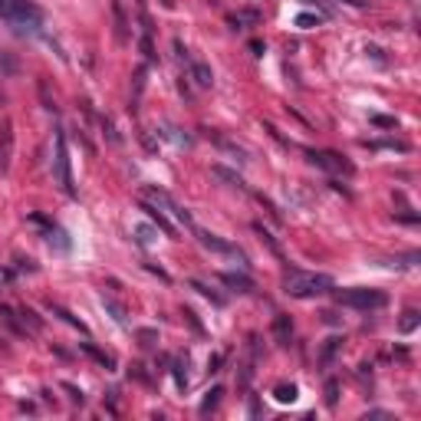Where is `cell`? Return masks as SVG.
Listing matches in <instances>:
<instances>
[{"mask_svg":"<svg viewBox=\"0 0 421 421\" xmlns=\"http://www.w3.org/2000/svg\"><path fill=\"white\" fill-rule=\"evenodd\" d=\"M333 286L336 284L329 274H310V270H296V266H290L284 274V293L293 300H313V296L329 293Z\"/></svg>","mask_w":421,"mask_h":421,"instance_id":"obj_1","label":"cell"},{"mask_svg":"<svg viewBox=\"0 0 421 421\" xmlns=\"http://www.w3.org/2000/svg\"><path fill=\"white\" fill-rule=\"evenodd\" d=\"M0 20H7L14 30L36 33L43 26V7H36L33 0H0Z\"/></svg>","mask_w":421,"mask_h":421,"instance_id":"obj_2","label":"cell"},{"mask_svg":"<svg viewBox=\"0 0 421 421\" xmlns=\"http://www.w3.org/2000/svg\"><path fill=\"white\" fill-rule=\"evenodd\" d=\"M53 178L66 194H76V184H73V168H69V148H66V132L56 129L53 135Z\"/></svg>","mask_w":421,"mask_h":421,"instance_id":"obj_3","label":"cell"},{"mask_svg":"<svg viewBox=\"0 0 421 421\" xmlns=\"http://www.w3.org/2000/svg\"><path fill=\"white\" fill-rule=\"evenodd\" d=\"M336 300L343 306H353V310H382V306H388V293L369 290V286H353V290H339Z\"/></svg>","mask_w":421,"mask_h":421,"instance_id":"obj_4","label":"cell"},{"mask_svg":"<svg viewBox=\"0 0 421 421\" xmlns=\"http://www.w3.org/2000/svg\"><path fill=\"white\" fill-rule=\"evenodd\" d=\"M142 198H145V201H152V204H155V207H162V211H168V214H172L178 224H184L188 231L194 227V217H191V211H188V207H181L178 201H175V198H172V194H168L165 188H158V184H145V188H142Z\"/></svg>","mask_w":421,"mask_h":421,"instance_id":"obj_5","label":"cell"},{"mask_svg":"<svg viewBox=\"0 0 421 421\" xmlns=\"http://www.w3.org/2000/svg\"><path fill=\"white\" fill-rule=\"evenodd\" d=\"M306 158H310V165H316V168H323V172H333V175H349L355 172L353 162H345L339 152H316V148H306Z\"/></svg>","mask_w":421,"mask_h":421,"instance_id":"obj_6","label":"cell"},{"mask_svg":"<svg viewBox=\"0 0 421 421\" xmlns=\"http://www.w3.org/2000/svg\"><path fill=\"white\" fill-rule=\"evenodd\" d=\"M191 231L198 234V241L204 244L207 250H214V254H224V257H237L241 264H247V257H244V250H241V247H234L231 241H224V237H217V234H211V231H201L198 224H194Z\"/></svg>","mask_w":421,"mask_h":421,"instance_id":"obj_7","label":"cell"},{"mask_svg":"<svg viewBox=\"0 0 421 421\" xmlns=\"http://www.w3.org/2000/svg\"><path fill=\"white\" fill-rule=\"evenodd\" d=\"M30 221H33V224H40V227H43V234H46V241H50V244H56V250H63V254H66V250H69V237H66V231H63L60 224L46 221L43 214H30Z\"/></svg>","mask_w":421,"mask_h":421,"instance_id":"obj_8","label":"cell"},{"mask_svg":"<svg viewBox=\"0 0 421 421\" xmlns=\"http://www.w3.org/2000/svg\"><path fill=\"white\" fill-rule=\"evenodd\" d=\"M10 155H14V122L4 119V125H0V175L10 168Z\"/></svg>","mask_w":421,"mask_h":421,"instance_id":"obj_9","label":"cell"},{"mask_svg":"<svg viewBox=\"0 0 421 421\" xmlns=\"http://www.w3.org/2000/svg\"><path fill=\"white\" fill-rule=\"evenodd\" d=\"M142 211H145V214L152 217V221H155L158 227H162V231H165V237H172V241H178V227H175V224L168 221V217H165V211H162V207H155L152 201H145V198H142Z\"/></svg>","mask_w":421,"mask_h":421,"instance_id":"obj_10","label":"cell"},{"mask_svg":"<svg viewBox=\"0 0 421 421\" xmlns=\"http://www.w3.org/2000/svg\"><path fill=\"white\" fill-rule=\"evenodd\" d=\"M191 79H194L201 89H211V86H214V73H211V66H207V63H201V60L191 63Z\"/></svg>","mask_w":421,"mask_h":421,"instance_id":"obj_11","label":"cell"},{"mask_svg":"<svg viewBox=\"0 0 421 421\" xmlns=\"http://www.w3.org/2000/svg\"><path fill=\"white\" fill-rule=\"evenodd\" d=\"M290 336H293V319L286 316V313H280V316L274 319V339L280 345H290Z\"/></svg>","mask_w":421,"mask_h":421,"instance_id":"obj_12","label":"cell"},{"mask_svg":"<svg viewBox=\"0 0 421 421\" xmlns=\"http://www.w3.org/2000/svg\"><path fill=\"white\" fill-rule=\"evenodd\" d=\"M221 284L237 293H254V280L247 274H221Z\"/></svg>","mask_w":421,"mask_h":421,"instance_id":"obj_13","label":"cell"},{"mask_svg":"<svg viewBox=\"0 0 421 421\" xmlns=\"http://www.w3.org/2000/svg\"><path fill=\"white\" fill-rule=\"evenodd\" d=\"M112 17H115V40L125 43L129 40V20H125V10H122L119 0H112Z\"/></svg>","mask_w":421,"mask_h":421,"instance_id":"obj_14","label":"cell"},{"mask_svg":"<svg viewBox=\"0 0 421 421\" xmlns=\"http://www.w3.org/2000/svg\"><path fill=\"white\" fill-rule=\"evenodd\" d=\"M46 310H50V313H56V316H60L63 323H69V326H76L79 333H86V323H83V319H76V316H73V313H69V310H63L60 303H46Z\"/></svg>","mask_w":421,"mask_h":421,"instance_id":"obj_15","label":"cell"},{"mask_svg":"<svg viewBox=\"0 0 421 421\" xmlns=\"http://www.w3.org/2000/svg\"><path fill=\"white\" fill-rule=\"evenodd\" d=\"M17 73H20L17 56L7 50H0V76H17Z\"/></svg>","mask_w":421,"mask_h":421,"instance_id":"obj_16","label":"cell"},{"mask_svg":"<svg viewBox=\"0 0 421 421\" xmlns=\"http://www.w3.org/2000/svg\"><path fill=\"white\" fill-rule=\"evenodd\" d=\"M221 395H224V388H221V385H214V388H211V392L204 395V402H201L198 415H211V412H214L217 405H221Z\"/></svg>","mask_w":421,"mask_h":421,"instance_id":"obj_17","label":"cell"},{"mask_svg":"<svg viewBox=\"0 0 421 421\" xmlns=\"http://www.w3.org/2000/svg\"><path fill=\"white\" fill-rule=\"evenodd\" d=\"M418 323H421V316H418V310H405V316H402V323H398V333H402V336H408V333H415V329H418Z\"/></svg>","mask_w":421,"mask_h":421,"instance_id":"obj_18","label":"cell"},{"mask_svg":"<svg viewBox=\"0 0 421 421\" xmlns=\"http://www.w3.org/2000/svg\"><path fill=\"white\" fill-rule=\"evenodd\" d=\"M254 231H257L260 234V237H264V244H266V247H270V254H274V257H284V250H280V244H276L274 241V234H270V231H266V227H264V224H254Z\"/></svg>","mask_w":421,"mask_h":421,"instance_id":"obj_19","label":"cell"},{"mask_svg":"<svg viewBox=\"0 0 421 421\" xmlns=\"http://www.w3.org/2000/svg\"><path fill=\"white\" fill-rule=\"evenodd\" d=\"M191 290H198L201 296H207V300L214 303V306H224V296H221V293H214L207 284H201V280H191Z\"/></svg>","mask_w":421,"mask_h":421,"instance_id":"obj_20","label":"cell"},{"mask_svg":"<svg viewBox=\"0 0 421 421\" xmlns=\"http://www.w3.org/2000/svg\"><path fill=\"white\" fill-rule=\"evenodd\" d=\"M83 349H86V353H89V355H93V359H95V362H99V365H105V369H112V365H115V359H112V355H109V353H103V349H95V345H93V343H83Z\"/></svg>","mask_w":421,"mask_h":421,"instance_id":"obj_21","label":"cell"},{"mask_svg":"<svg viewBox=\"0 0 421 421\" xmlns=\"http://www.w3.org/2000/svg\"><path fill=\"white\" fill-rule=\"evenodd\" d=\"M244 20H250V24H257L260 20V10H244V14H234V17H227V24L234 26V30H241Z\"/></svg>","mask_w":421,"mask_h":421,"instance_id":"obj_22","label":"cell"},{"mask_svg":"<svg viewBox=\"0 0 421 421\" xmlns=\"http://www.w3.org/2000/svg\"><path fill=\"white\" fill-rule=\"evenodd\" d=\"M296 395H300V388H296V385H276L274 388L276 402H296Z\"/></svg>","mask_w":421,"mask_h":421,"instance_id":"obj_23","label":"cell"},{"mask_svg":"<svg viewBox=\"0 0 421 421\" xmlns=\"http://www.w3.org/2000/svg\"><path fill=\"white\" fill-rule=\"evenodd\" d=\"M0 316H4V323H7L14 333H20V336L26 333V326H20V323H17V310H10V306H0Z\"/></svg>","mask_w":421,"mask_h":421,"instance_id":"obj_24","label":"cell"},{"mask_svg":"<svg viewBox=\"0 0 421 421\" xmlns=\"http://www.w3.org/2000/svg\"><path fill=\"white\" fill-rule=\"evenodd\" d=\"M369 122H372V125H378V129H398V119H395V115H378V112H372Z\"/></svg>","mask_w":421,"mask_h":421,"instance_id":"obj_25","label":"cell"},{"mask_svg":"<svg viewBox=\"0 0 421 421\" xmlns=\"http://www.w3.org/2000/svg\"><path fill=\"white\" fill-rule=\"evenodd\" d=\"M214 175L217 178H224V181H231V184H237V188H244V178L237 172H227L224 165H214Z\"/></svg>","mask_w":421,"mask_h":421,"instance_id":"obj_26","label":"cell"},{"mask_svg":"<svg viewBox=\"0 0 421 421\" xmlns=\"http://www.w3.org/2000/svg\"><path fill=\"white\" fill-rule=\"evenodd\" d=\"M172 372H175V385L184 392V388H188V372H184V362H175Z\"/></svg>","mask_w":421,"mask_h":421,"instance_id":"obj_27","label":"cell"},{"mask_svg":"<svg viewBox=\"0 0 421 421\" xmlns=\"http://www.w3.org/2000/svg\"><path fill=\"white\" fill-rule=\"evenodd\" d=\"M20 316H24V323H30V329H43V319L36 316L33 310H30V306H24V310H17Z\"/></svg>","mask_w":421,"mask_h":421,"instance_id":"obj_28","label":"cell"},{"mask_svg":"<svg viewBox=\"0 0 421 421\" xmlns=\"http://www.w3.org/2000/svg\"><path fill=\"white\" fill-rule=\"evenodd\" d=\"M63 392H69V402H76V405H83V402H86V395H83V388L69 385V382H63Z\"/></svg>","mask_w":421,"mask_h":421,"instance_id":"obj_29","label":"cell"},{"mask_svg":"<svg viewBox=\"0 0 421 421\" xmlns=\"http://www.w3.org/2000/svg\"><path fill=\"white\" fill-rule=\"evenodd\" d=\"M336 402H339V385L329 378V382H326V405H329V408H336Z\"/></svg>","mask_w":421,"mask_h":421,"instance_id":"obj_30","label":"cell"},{"mask_svg":"<svg viewBox=\"0 0 421 421\" xmlns=\"http://www.w3.org/2000/svg\"><path fill=\"white\" fill-rule=\"evenodd\" d=\"M142 53H145V60H155V46H152V33H142Z\"/></svg>","mask_w":421,"mask_h":421,"instance_id":"obj_31","label":"cell"},{"mask_svg":"<svg viewBox=\"0 0 421 421\" xmlns=\"http://www.w3.org/2000/svg\"><path fill=\"white\" fill-rule=\"evenodd\" d=\"M296 26H303V30H310V26H319V17H313V14H300V17H296Z\"/></svg>","mask_w":421,"mask_h":421,"instance_id":"obj_32","label":"cell"},{"mask_svg":"<svg viewBox=\"0 0 421 421\" xmlns=\"http://www.w3.org/2000/svg\"><path fill=\"white\" fill-rule=\"evenodd\" d=\"M103 303H105V310H109L112 316H115V323H125V313H122V306H115V303L105 300V296H103Z\"/></svg>","mask_w":421,"mask_h":421,"instance_id":"obj_33","label":"cell"},{"mask_svg":"<svg viewBox=\"0 0 421 421\" xmlns=\"http://www.w3.org/2000/svg\"><path fill=\"white\" fill-rule=\"evenodd\" d=\"M339 345H343V339H329V343H326V349H323V362H329V359H333Z\"/></svg>","mask_w":421,"mask_h":421,"instance_id":"obj_34","label":"cell"},{"mask_svg":"<svg viewBox=\"0 0 421 421\" xmlns=\"http://www.w3.org/2000/svg\"><path fill=\"white\" fill-rule=\"evenodd\" d=\"M138 339H142V345H155L158 333L155 329H138Z\"/></svg>","mask_w":421,"mask_h":421,"instance_id":"obj_35","label":"cell"},{"mask_svg":"<svg viewBox=\"0 0 421 421\" xmlns=\"http://www.w3.org/2000/svg\"><path fill=\"white\" fill-rule=\"evenodd\" d=\"M138 244H148V241H152V227H138Z\"/></svg>","mask_w":421,"mask_h":421,"instance_id":"obj_36","label":"cell"},{"mask_svg":"<svg viewBox=\"0 0 421 421\" xmlns=\"http://www.w3.org/2000/svg\"><path fill=\"white\" fill-rule=\"evenodd\" d=\"M184 316H188V323L194 326V333H204V326L198 323V316H194V313H191V310H184Z\"/></svg>","mask_w":421,"mask_h":421,"instance_id":"obj_37","label":"cell"},{"mask_svg":"<svg viewBox=\"0 0 421 421\" xmlns=\"http://www.w3.org/2000/svg\"><path fill=\"white\" fill-rule=\"evenodd\" d=\"M217 365H221V355H211V362H207V372H217Z\"/></svg>","mask_w":421,"mask_h":421,"instance_id":"obj_38","label":"cell"},{"mask_svg":"<svg viewBox=\"0 0 421 421\" xmlns=\"http://www.w3.org/2000/svg\"><path fill=\"white\" fill-rule=\"evenodd\" d=\"M250 50L257 53V56H264V43H260V40H250Z\"/></svg>","mask_w":421,"mask_h":421,"instance_id":"obj_39","label":"cell"},{"mask_svg":"<svg viewBox=\"0 0 421 421\" xmlns=\"http://www.w3.org/2000/svg\"><path fill=\"white\" fill-rule=\"evenodd\" d=\"M7 280H10V274L4 270V266H0V290H4V284H7Z\"/></svg>","mask_w":421,"mask_h":421,"instance_id":"obj_40","label":"cell"},{"mask_svg":"<svg viewBox=\"0 0 421 421\" xmlns=\"http://www.w3.org/2000/svg\"><path fill=\"white\" fill-rule=\"evenodd\" d=\"M345 4H353V7H365V4H362V0H345Z\"/></svg>","mask_w":421,"mask_h":421,"instance_id":"obj_41","label":"cell"}]
</instances>
